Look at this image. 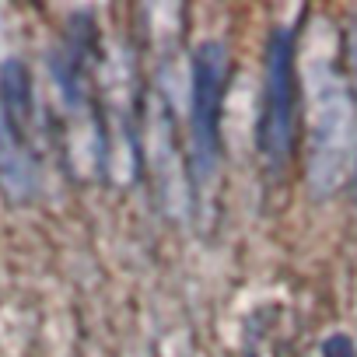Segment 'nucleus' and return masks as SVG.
Masks as SVG:
<instances>
[{
  "instance_id": "obj_1",
  "label": "nucleus",
  "mask_w": 357,
  "mask_h": 357,
  "mask_svg": "<svg viewBox=\"0 0 357 357\" xmlns=\"http://www.w3.org/2000/svg\"><path fill=\"white\" fill-rule=\"evenodd\" d=\"M308 186L312 197H333L354 168V102L347 84L326 67L308 70Z\"/></svg>"
},
{
  "instance_id": "obj_2",
  "label": "nucleus",
  "mask_w": 357,
  "mask_h": 357,
  "mask_svg": "<svg viewBox=\"0 0 357 357\" xmlns=\"http://www.w3.org/2000/svg\"><path fill=\"white\" fill-rule=\"evenodd\" d=\"M228 50L225 43H204L193 53V91H190V140H193V165L200 178H211L218 165V123H221V98L228 84Z\"/></svg>"
},
{
  "instance_id": "obj_3",
  "label": "nucleus",
  "mask_w": 357,
  "mask_h": 357,
  "mask_svg": "<svg viewBox=\"0 0 357 357\" xmlns=\"http://www.w3.org/2000/svg\"><path fill=\"white\" fill-rule=\"evenodd\" d=\"M298 84H294V36L277 29L266 46V95L259 116V147L273 161H284L294 144V112H298Z\"/></svg>"
},
{
  "instance_id": "obj_4",
  "label": "nucleus",
  "mask_w": 357,
  "mask_h": 357,
  "mask_svg": "<svg viewBox=\"0 0 357 357\" xmlns=\"http://www.w3.org/2000/svg\"><path fill=\"white\" fill-rule=\"evenodd\" d=\"M0 178L8 183V190L15 197H29V190H32V168L22 151V137L11 126V119L4 116V109H0Z\"/></svg>"
},
{
  "instance_id": "obj_5",
  "label": "nucleus",
  "mask_w": 357,
  "mask_h": 357,
  "mask_svg": "<svg viewBox=\"0 0 357 357\" xmlns=\"http://www.w3.org/2000/svg\"><path fill=\"white\" fill-rule=\"evenodd\" d=\"M0 109L15 130L32 116V81L22 60H8L0 67Z\"/></svg>"
},
{
  "instance_id": "obj_6",
  "label": "nucleus",
  "mask_w": 357,
  "mask_h": 357,
  "mask_svg": "<svg viewBox=\"0 0 357 357\" xmlns=\"http://www.w3.org/2000/svg\"><path fill=\"white\" fill-rule=\"evenodd\" d=\"M322 357H357V350H354L350 336H329L322 343Z\"/></svg>"
},
{
  "instance_id": "obj_7",
  "label": "nucleus",
  "mask_w": 357,
  "mask_h": 357,
  "mask_svg": "<svg viewBox=\"0 0 357 357\" xmlns=\"http://www.w3.org/2000/svg\"><path fill=\"white\" fill-rule=\"evenodd\" d=\"M350 67L357 74V18H354V29H350Z\"/></svg>"
}]
</instances>
